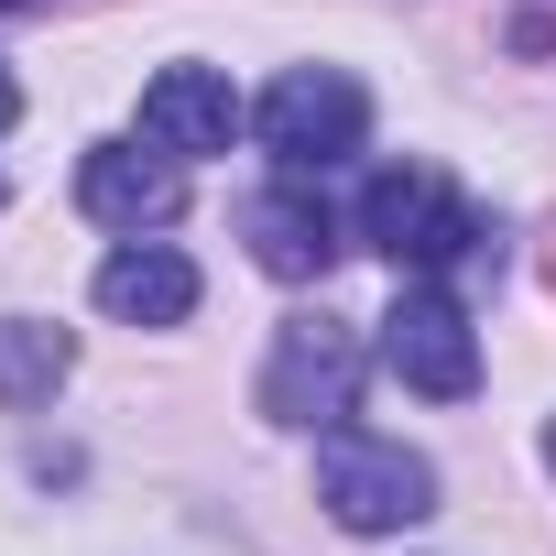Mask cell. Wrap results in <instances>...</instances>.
I'll return each instance as SVG.
<instances>
[{"instance_id":"obj_1","label":"cell","mask_w":556,"mask_h":556,"mask_svg":"<svg viewBox=\"0 0 556 556\" xmlns=\"http://www.w3.org/2000/svg\"><path fill=\"white\" fill-rule=\"evenodd\" d=\"M361 240H371L393 273H458V262L491 251V218H480L447 175L404 164V175H371V197H361Z\"/></svg>"},{"instance_id":"obj_2","label":"cell","mask_w":556,"mask_h":556,"mask_svg":"<svg viewBox=\"0 0 556 556\" xmlns=\"http://www.w3.org/2000/svg\"><path fill=\"white\" fill-rule=\"evenodd\" d=\"M317 502H328L339 534H404V523L437 513V469H426L415 447H393V437H350V426H328Z\"/></svg>"},{"instance_id":"obj_3","label":"cell","mask_w":556,"mask_h":556,"mask_svg":"<svg viewBox=\"0 0 556 556\" xmlns=\"http://www.w3.org/2000/svg\"><path fill=\"white\" fill-rule=\"evenodd\" d=\"M251 131L273 142V164H285V175H317V164L361 153V131H371V99H361V77H350V66H285V77L262 88Z\"/></svg>"},{"instance_id":"obj_4","label":"cell","mask_w":556,"mask_h":556,"mask_svg":"<svg viewBox=\"0 0 556 556\" xmlns=\"http://www.w3.org/2000/svg\"><path fill=\"white\" fill-rule=\"evenodd\" d=\"M361 404V339L339 317H295L262 361V415L273 426H339Z\"/></svg>"},{"instance_id":"obj_5","label":"cell","mask_w":556,"mask_h":556,"mask_svg":"<svg viewBox=\"0 0 556 556\" xmlns=\"http://www.w3.org/2000/svg\"><path fill=\"white\" fill-rule=\"evenodd\" d=\"M382 371H393L404 393H437V404L480 393V339H469L458 295L404 285V295H393V317H382Z\"/></svg>"},{"instance_id":"obj_6","label":"cell","mask_w":556,"mask_h":556,"mask_svg":"<svg viewBox=\"0 0 556 556\" xmlns=\"http://www.w3.org/2000/svg\"><path fill=\"white\" fill-rule=\"evenodd\" d=\"M240 240H251V262L273 273V285H317V273L339 262V218L317 207V186H306V175L240 197Z\"/></svg>"},{"instance_id":"obj_7","label":"cell","mask_w":556,"mask_h":556,"mask_svg":"<svg viewBox=\"0 0 556 556\" xmlns=\"http://www.w3.org/2000/svg\"><path fill=\"white\" fill-rule=\"evenodd\" d=\"M77 207L99 218V229H164L175 207H186V164L175 153H142V142H99L88 164H77Z\"/></svg>"},{"instance_id":"obj_8","label":"cell","mask_w":556,"mask_h":556,"mask_svg":"<svg viewBox=\"0 0 556 556\" xmlns=\"http://www.w3.org/2000/svg\"><path fill=\"white\" fill-rule=\"evenodd\" d=\"M229 131H240V99H229L218 66H164V77L142 88V142H153V153L197 164V153H229Z\"/></svg>"},{"instance_id":"obj_9","label":"cell","mask_w":556,"mask_h":556,"mask_svg":"<svg viewBox=\"0 0 556 556\" xmlns=\"http://www.w3.org/2000/svg\"><path fill=\"white\" fill-rule=\"evenodd\" d=\"M99 306L121 328H175V317H197V262L164 251V240H131V251L99 262Z\"/></svg>"},{"instance_id":"obj_10","label":"cell","mask_w":556,"mask_h":556,"mask_svg":"<svg viewBox=\"0 0 556 556\" xmlns=\"http://www.w3.org/2000/svg\"><path fill=\"white\" fill-rule=\"evenodd\" d=\"M66 371H77V339H66V328H45V317H0V404H12V415L55 404Z\"/></svg>"},{"instance_id":"obj_11","label":"cell","mask_w":556,"mask_h":556,"mask_svg":"<svg viewBox=\"0 0 556 556\" xmlns=\"http://www.w3.org/2000/svg\"><path fill=\"white\" fill-rule=\"evenodd\" d=\"M23 121V88H12V66H0V131H12Z\"/></svg>"},{"instance_id":"obj_12","label":"cell","mask_w":556,"mask_h":556,"mask_svg":"<svg viewBox=\"0 0 556 556\" xmlns=\"http://www.w3.org/2000/svg\"><path fill=\"white\" fill-rule=\"evenodd\" d=\"M12 12H45V0H0V23H12Z\"/></svg>"},{"instance_id":"obj_13","label":"cell","mask_w":556,"mask_h":556,"mask_svg":"<svg viewBox=\"0 0 556 556\" xmlns=\"http://www.w3.org/2000/svg\"><path fill=\"white\" fill-rule=\"evenodd\" d=\"M545 469H556V426H545Z\"/></svg>"}]
</instances>
